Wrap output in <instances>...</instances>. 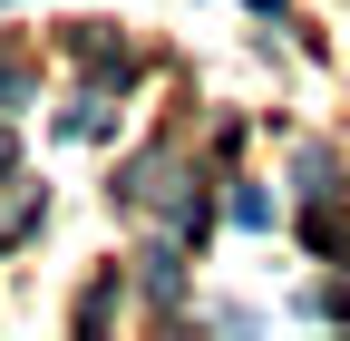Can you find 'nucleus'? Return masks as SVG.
I'll return each instance as SVG.
<instances>
[{
  "mask_svg": "<svg viewBox=\"0 0 350 341\" xmlns=\"http://www.w3.org/2000/svg\"><path fill=\"white\" fill-rule=\"evenodd\" d=\"M0 176H10V127H0Z\"/></svg>",
  "mask_w": 350,
  "mask_h": 341,
  "instance_id": "1",
  "label": "nucleus"
}]
</instances>
